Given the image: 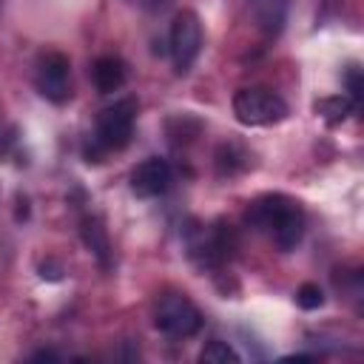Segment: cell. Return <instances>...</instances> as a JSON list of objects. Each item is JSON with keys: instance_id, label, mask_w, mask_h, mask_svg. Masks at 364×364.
Returning a JSON list of instances; mask_svg holds the SVG:
<instances>
[{"instance_id": "8", "label": "cell", "mask_w": 364, "mask_h": 364, "mask_svg": "<svg viewBox=\"0 0 364 364\" xmlns=\"http://www.w3.org/2000/svg\"><path fill=\"white\" fill-rule=\"evenodd\" d=\"M171 188V165L159 156H151L145 162H139L131 173V191L139 196V199H151V196H159Z\"/></svg>"}, {"instance_id": "18", "label": "cell", "mask_w": 364, "mask_h": 364, "mask_svg": "<svg viewBox=\"0 0 364 364\" xmlns=\"http://www.w3.org/2000/svg\"><path fill=\"white\" fill-rule=\"evenodd\" d=\"M31 361H60V355H57L54 350H37V353L31 355Z\"/></svg>"}, {"instance_id": "14", "label": "cell", "mask_w": 364, "mask_h": 364, "mask_svg": "<svg viewBox=\"0 0 364 364\" xmlns=\"http://www.w3.org/2000/svg\"><path fill=\"white\" fill-rule=\"evenodd\" d=\"M245 165H247L245 162V154H239L236 145H230V142L228 145H219V151H216V171H219V176H233Z\"/></svg>"}, {"instance_id": "6", "label": "cell", "mask_w": 364, "mask_h": 364, "mask_svg": "<svg viewBox=\"0 0 364 364\" xmlns=\"http://www.w3.org/2000/svg\"><path fill=\"white\" fill-rule=\"evenodd\" d=\"M236 250L233 230L225 225H210V228H196L188 233V253L202 264V267H216L230 259Z\"/></svg>"}, {"instance_id": "17", "label": "cell", "mask_w": 364, "mask_h": 364, "mask_svg": "<svg viewBox=\"0 0 364 364\" xmlns=\"http://www.w3.org/2000/svg\"><path fill=\"white\" fill-rule=\"evenodd\" d=\"M40 276H43V279H51V282H57V279L63 276V267H60L54 259H48V262H43V264H40Z\"/></svg>"}, {"instance_id": "11", "label": "cell", "mask_w": 364, "mask_h": 364, "mask_svg": "<svg viewBox=\"0 0 364 364\" xmlns=\"http://www.w3.org/2000/svg\"><path fill=\"white\" fill-rule=\"evenodd\" d=\"M91 80H94L100 94H114L125 82V63L119 57H114V54L97 57L94 65H91Z\"/></svg>"}, {"instance_id": "9", "label": "cell", "mask_w": 364, "mask_h": 364, "mask_svg": "<svg viewBox=\"0 0 364 364\" xmlns=\"http://www.w3.org/2000/svg\"><path fill=\"white\" fill-rule=\"evenodd\" d=\"M80 236H82L88 253L97 259V264L102 270H108L111 267V239H108V230H105L102 219L100 216H91V213L82 216L80 219Z\"/></svg>"}, {"instance_id": "7", "label": "cell", "mask_w": 364, "mask_h": 364, "mask_svg": "<svg viewBox=\"0 0 364 364\" xmlns=\"http://www.w3.org/2000/svg\"><path fill=\"white\" fill-rule=\"evenodd\" d=\"M34 85L48 102H65L71 97V63L60 51L40 54L34 65Z\"/></svg>"}, {"instance_id": "12", "label": "cell", "mask_w": 364, "mask_h": 364, "mask_svg": "<svg viewBox=\"0 0 364 364\" xmlns=\"http://www.w3.org/2000/svg\"><path fill=\"white\" fill-rule=\"evenodd\" d=\"M355 111V102L344 94H336V97H324L316 102V114L327 122V125H341L350 114Z\"/></svg>"}, {"instance_id": "16", "label": "cell", "mask_w": 364, "mask_h": 364, "mask_svg": "<svg viewBox=\"0 0 364 364\" xmlns=\"http://www.w3.org/2000/svg\"><path fill=\"white\" fill-rule=\"evenodd\" d=\"M344 88L350 91V100L358 105L361 97H364V82H361V68H358V65H350V68L344 71Z\"/></svg>"}, {"instance_id": "13", "label": "cell", "mask_w": 364, "mask_h": 364, "mask_svg": "<svg viewBox=\"0 0 364 364\" xmlns=\"http://www.w3.org/2000/svg\"><path fill=\"white\" fill-rule=\"evenodd\" d=\"M199 361H202V364H239V353H236L228 341L213 338V341H208V344L202 347Z\"/></svg>"}, {"instance_id": "1", "label": "cell", "mask_w": 364, "mask_h": 364, "mask_svg": "<svg viewBox=\"0 0 364 364\" xmlns=\"http://www.w3.org/2000/svg\"><path fill=\"white\" fill-rule=\"evenodd\" d=\"M245 219H247V225L267 230L279 250H293L304 236L301 208L282 193H267V196H259L256 202H250V208L245 210Z\"/></svg>"}, {"instance_id": "19", "label": "cell", "mask_w": 364, "mask_h": 364, "mask_svg": "<svg viewBox=\"0 0 364 364\" xmlns=\"http://www.w3.org/2000/svg\"><path fill=\"white\" fill-rule=\"evenodd\" d=\"M145 3H148V0H145ZM156 3H159V6H162V3H165V0H151V6H156Z\"/></svg>"}, {"instance_id": "3", "label": "cell", "mask_w": 364, "mask_h": 364, "mask_svg": "<svg viewBox=\"0 0 364 364\" xmlns=\"http://www.w3.org/2000/svg\"><path fill=\"white\" fill-rule=\"evenodd\" d=\"M154 324L165 336L188 338V336L199 333L202 313H199V307L185 293H168V296L159 299V304L154 310Z\"/></svg>"}, {"instance_id": "5", "label": "cell", "mask_w": 364, "mask_h": 364, "mask_svg": "<svg viewBox=\"0 0 364 364\" xmlns=\"http://www.w3.org/2000/svg\"><path fill=\"white\" fill-rule=\"evenodd\" d=\"M168 48H171V57H173L176 71L185 74L193 65V60L199 57V48H202V23H199L196 11L182 9L173 17L171 34H168Z\"/></svg>"}, {"instance_id": "4", "label": "cell", "mask_w": 364, "mask_h": 364, "mask_svg": "<svg viewBox=\"0 0 364 364\" xmlns=\"http://www.w3.org/2000/svg\"><path fill=\"white\" fill-rule=\"evenodd\" d=\"M134 119H136V102L134 100H119V102L108 105L97 119L94 145L100 151L125 148L131 142V136H134Z\"/></svg>"}, {"instance_id": "2", "label": "cell", "mask_w": 364, "mask_h": 364, "mask_svg": "<svg viewBox=\"0 0 364 364\" xmlns=\"http://www.w3.org/2000/svg\"><path fill=\"white\" fill-rule=\"evenodd\" d=\"M233 117L242 125H276L287 117V102L267 88H239L233 94Z\"/></svg>"}, {"instance_id": "10", "label": "cell", "mask_w": 364, "mask_h": 364, "mask_svg": "<svg viewBox=\"0 0 364 364\" xmlns=\"http://www.w3.org/2000/svg\"><path fill=\"white\" fill-rule=\"evenodd\" d=\"M250 17L264 37H276L287 20V0H247Z\"/></svg>"}, {"instance_id": "15", "label": "cell", "mask_w": 364, "mask_h": 364, "mask_svg": "<svg viewBox=\"0 0 364 364\" xmlns=\"http://www.w3.org/2000/svg\"><path fill=\"white\" fill-rule=\"evenodd\" d=\"M296 304H299L301 310H318V307L324 304V293H321V287L313 284V282H304V284L296 290Z\"/></svg>"}]
</instances>
